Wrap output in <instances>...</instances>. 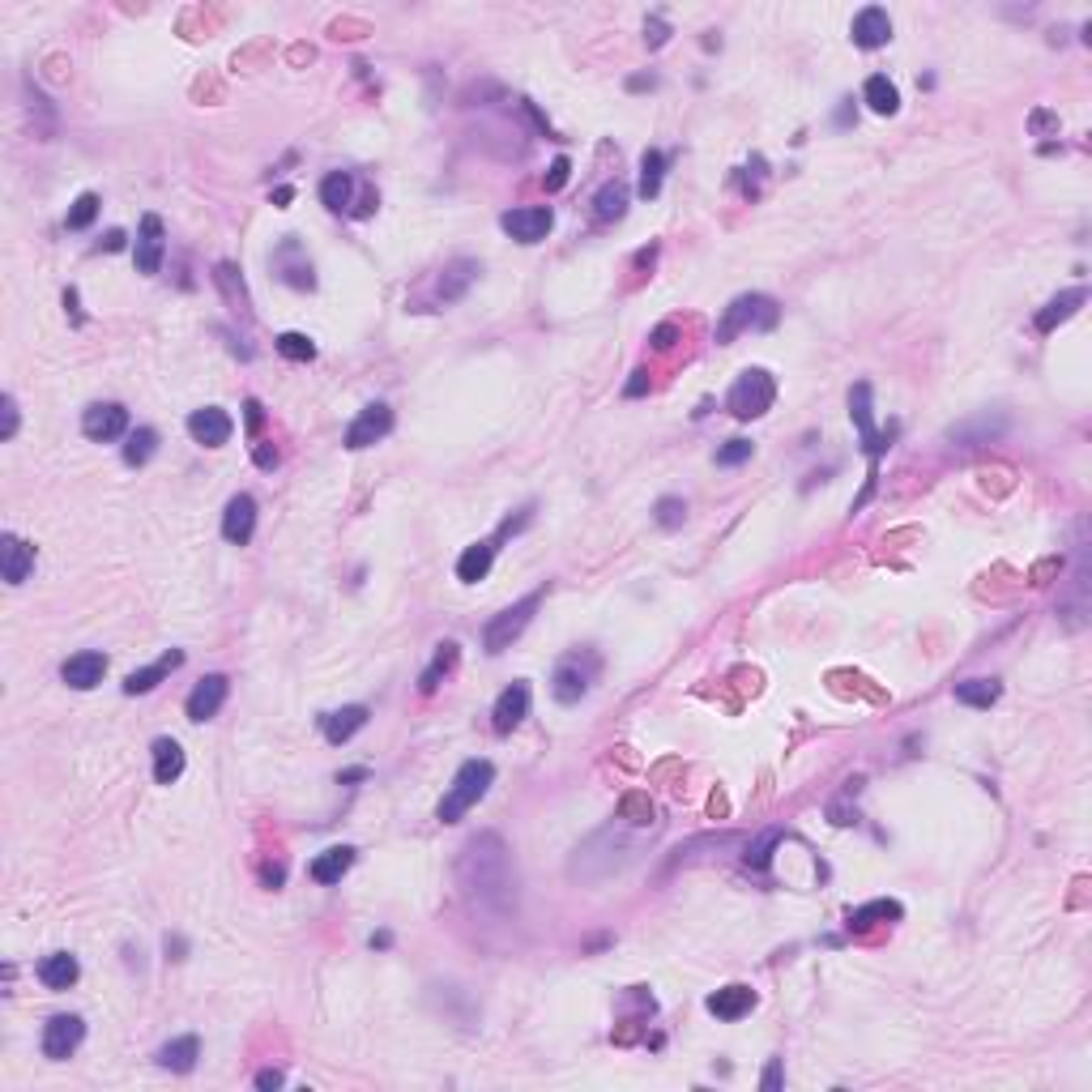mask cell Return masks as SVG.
Masks as SVG:
<instances>
[{
	"instance_id": "6da1fadb",
	"label": "cell",
	"mask_w": 1092,
	"mask_h": 1092,
	"mask_svg": "<svg viewBox=\"0 0 1092 1092\" xmlns=\"http://www.w3.org/2000/svg\"><path fill=\"white\" fill-rule=\"evenodd\" d=\"M457 888L478 918L504 922L517 913V866L500 832H478L457 858Z\"/></svg>"
},
{
	"instance_id": "7a4b0ae2",
	"label": "cell",
	"mask_w": 1092,
	"mask_h": 1092,
	"mask_svg": "<svg viewBox=\"0 0 1092 1092\" xmlns=\"http://www.w3.org/2000/svg\"><path fill=\"white\" fill-rule=\"evenodd\" d=\"M491 785H495V764H491V760H465V764L457 768L453 785H448V794L440 798L436 819H440V824H457L465 811L478 807V802L487 798Z\"/></svg>"
},
{
	"instance_id": "3957f363",
	"label": "cell",
	"mask_w": 1092,
	"mask_h": 1092,
	"mask_svg": "<svg viewBox=\"0 0 1092 1092\" xmlns=\"http://www.w3.org/2000/svg\"><path fill=\"white\" fill-rule=\"evenodd\" d=\"M777 299H768V295H738L726 312H721L717 320V346H730L738 333H747V329H773L777 325Z\"/></svg>"
},
{
	"instance_id": "277c9868",
	"label": "cell",
	"mask_w": 1092,
	"mask_h": 1092,
	"mask_svg": "<svg viewBox=\"0 0 1092 1092\" xmlns=\"http://www.w3.org/2000/svg\"><path fill=\"white\" fill-rule=\"evenodd\" d=\"M773 401H777V384H773V376H768L764 367H747V372L734 380L726 406H730L734 419L747 423V419H760V414L773 410Z\"/></svg>"
},
{
	"instance_id": "5b68a950",
	"label": "cell",
	"mask_w": 1092,
	"mask_h": 1092,
	"mask_svg": "<svg viewBox=\"0 0 1092 1092\" xmlns=\"http://www.w3.org/2000/svg\"><path fill=\"white\" fill-rule=\"evenodd\" d=\"M598 666H602V657L593 653V649H576V653H568L564 662L555 666L551 696H555L559 704H581V696L593 687V679H598Z\"/></svg>"
},
{
	"instance_id": "8992f818",
	"label": "cell",
	"mask_w": 1092,
	"mask_h": 1092,
	"mask_svg": "<svg viewBox=\"0 0 1092 1092\" xmlns=\"http://www.w3.org/2000/svg\"><path fill=\"white\" fill-rule=\"evenodd\" d=\"M849 419H854L858 427V436H862V448H866V457H871V465L883 457V448L892 444L896 436V423L888 431H875V410H871V384L858 380L854 389H849Z\"/></svg>"
},
{
	"instance_id": "52a82bcc",
	"label": "cell",
	"mask_w": 1092,
	"mask_h": 1092,
	"mask_svg": "<svg viewBox=\"0 0 1092 1092\" xmlns=\"http://www.w3.org/2000/svg\"><path fill=\"white\" fill-rule=\"evenodd\" d=\"M538 602H542V589H538V593H525V598H521L517 606L500 610V615H495V619L487 623V632H483V640H487V653H504V649H512V640H517V636L529 628V619H534Z\"/></svg>"
},
{
	"instance_id": "ba28073f",
	"label": "cell",
	"mask_w": 1092,
	"mask_h": 1092,
	"mask_svg": "<svg viewBox=\"0 0 1092 1092\" xmlns=\"http://www.w3.org/2000/svg\"><path fill=\"white\" fill-rule=\"evenodd\" d=\"M82 431L94 444L120 440V436H128V410L120 406V401H94V406L82 414Z\"/></svg>"
},
{
	"instance_id": "9c48e42d",
	"label": "cell",
	"mask_w": 1092,
	"mask_h": 1092,
	"mask_svg": "<svg viewBox=\"0 0 1092 1092\" xmlns=\"http://www.w3.org/2000/svg\"><path fill=\"white\" fill-rule=\"evenodd\" d=\"M82 1041H86V1020L82 1016H64L60 1011V1016H52L43 1024V1054L52 1058V1063H64Z\"/></svg>"
},
{
	"instance_id": "30bf717a",
	"label": "cell",
	"mask_w": 1092,
	"mask_h": 1092,
	"mask_svg": "<svg viewBox=\"0 0 1092 1092\" xmlns=\"http://www.w3.org/2000/svg\"><path fill=\"white\" fill-rule=\"evenodd\" d=\"M163 256H167V227L158 214H146L137 227V244H133L137 273H158L163 269Z\"/></svg>"
},
{
	"instance_id": "8fae6325",
	"label": "cell",
	"mask_w": 1092,
	"mask_h": 1092,
	"mask_svg": "<svg viewBox=\"0 0 1092 1092\" xmlns=\"http://www.w3.org/2000/svg\"><path fill=\"white\" fill-rule=\"evenodd\" d=\"M500 227H504V235L517 239V244H538V239H546V231L555 227V214H551V205H525V210H508L500 218Z\"/></svg>"
},
{
	"instance_id": "7c38bea8",
	"label": "cell",
	"mask_w": 1092,
	"mask_h": 1092,
	"mask_svg": "<svg viewBox=\"0 0 1092 1092\" xmlns=\"http://www.w3.org/2000/svg\"><path fill=\"white\" fill-rule=\"evenodd\" d=\"M393 431V410L384 406V401H372V406H363L359 410V419L346 427V448H372L376 440H384Z\"/></svg>"
},
{
	"instance_id": "4fadbf2b",
	"label": "cell",
	"mask_w": 1092,
	"mask_h": 1092,
	"mask_svg": "<svg viewBox=\"0 0 1092 1092\" xmlns=\"http://www.w3.org/2000/svg\"><path fill=\"white\" fill-rule=\"evenodd\" d=\"M227 692H231V683H227V674H205V679L192 687V696H188V721H210L218 717V709L227 704Z\"/></svg>"
},
{
	"instance_id": "5bb4252c",
	"label": "cell",
	"mask_w": 1092,
	"mask_h": 1092,
	"mask_svg": "<svg viewBox=\"0 0 1092 1092\" xmlns=\"http://www.w3.org/2000/svg\"><path fill=\"white\" fill-rule=\"evenodd\" d=\"M231 431H235L231 414L218 410V406H205V410H192L188 414V436L197 440V444H205V448H222V444L231 440Z\"/></svg>"
},
{
	"instance_id": "9a60e30c",
	"label": "cell",
	"mask_w": 1092,
	"mask_h": 1092,
	"mask_svg": "<svg viewBox=\"0 0 1092 1092\" xmlns=\"http://www.w3.org/2000/svg\"><path fill=\"white\" fill-rule=\"evenodd\" d=\"M529 683H512V687H504L500 692V700H495V709H491V726H495V734H512L521 726V721L529 717Z\"/></svg>"
},
{
	"instance_id": "2e32d148",
	"label": "cell",
	"mask_w": 1092,
	"mask_h": 1092,
	"mask_svg": "<svg viewBox=\"0 0 1092 1092\" xmlns=\"http://www.w3.org/2000/svg\"><path fill=\"white\" fill-rule=\"evenodd\" d=\"M103 674H107V657L99 649H82V653H73L69 662L60 666V679L77 687V692H90V687H99L103 683Z\"/></svg>"
},
{
	"instance_id": "e0dca14e",
	"label": "cell",
	"mask_w": 1092,
	"mask_h": 1092,
	"mask_svg": "<svg viewBox=\"0 0 1092 1092\" xmlns=\"http://www.w3.org/2000/svg\"><path fill=\"white\" fill-rule=\"evenodd\" d=\"M367 717H372L367 713V704H346V709H333V713L320 717V734H325L333 747H342L367 726Z\"/></svg>"
},
{
	"instance_id": "ac0fdd59",
	"label": "cell",
	"mask_w": 1092,
	"mask_h": 1092,
	"mask_svg": "<svg viewBox=\"0 0 1092 1092\" xmlns=\"http://www.w3.org/2000/svg\"><path fill=\"white\" fill-rule=\"evenodd\" d=\"M256 534V500L252 495H235L222 512V538L235 542V546H248Z\"/></svg>"
},
{
	"instance_id": "d6986e66",
	"label": "cell",
	"mask_w": 1092,
	"mask_h": 1092,
	"mask_svg": "<svg viewBox=\"0 0 1092 1092\" xmlns=\"http://www.w3.org/2000/svg\"><path fill=\"white\" fill-rule=\"evenodd\" d=\"M1007 431V419L1003 414H977V419H965V423H956L952 431H947V440L952 444H960V448H982V444H990V440H999Z\"/></svg>"
},
{
	"instance_id": "ffe728a7",
	"label": "cell",
	"mask_w": 1092,
	"mask_h": 1092,
	"mask_svg": "<svg viewBox=\"0 0 1092 1092\" xmlns=\"http://www.w3.org/2000/svg\"><path fill=\"white\" fill-rule=\"evenodd\" d=\"M849 35H854V43L866 47V52L883 47V43L892 39V18H888V9H879V5L862 9L858 18H854V26H849Z\"/></svg>"
},
{
	"instance_id": "44dd1931",
	"label": "cell",
	"mask_w": 1092,
	"mask_h": 1092,
	"mask_svg": "<svg viewBox=\"0 0 1092 1092\" xmlns=\"http://www.w3.org/2000/svg\"><path fill=\"white\" fill-rule=\"evenodd\" d=\"M478 273H483V265L478 261H470V256H461V261H453V265H444V273H440V282H436V303H457L465 291H470L474 286V278Z\"/></svg>"
},
{
	"instance_id": "7402d4cb",
	"label": "cell",
	"mask_w": 1092,
	"mask_h": 1092,
	"mask_svg": "<svg viewBox=\"0 0 1092 1092\" xmlns=\"http://www.w3.org/2000/svg\"><path fill=\"white\" fill-rule=\"evenodd\" d=\"M704 1007L713 1011L717 1020H743L751 1007H756V990L751 986H721V990H713L709 999H704Z\"/></svg>"
},
{
	"instance_id": "603a6c76",
	"label": "cell",
	"mask_w": 1092,
	"mask_h": 1092,
	"mask_svg": "<svg viewBox=\"0 0 1092 1092\" xmlns=\"http://www.w3.org/2000/svg\"><path fill=\"white\" fill-rule=\"evenodd\" d=\"M175 666H184V653H180V649H167L154 666H141V670L128 674V679H124V696H146V692H154V687L163 683Z\"/></svg>"
},
{
	"instance_id": "cb8c5ba5",
	"label": "cell",
	"mask_w": 1092,
	"mask_h": 1092,
	"mask_svg": "<svg viewBox=\"0 0 1092 1092\" xmlns=\"http://www.w3.org/2000/svg\"><path fill=\"white\" fill-rule=\"evenodd\" d=\"M1084 303H1088V291H1084V286H1071V291L1054 295V299L1046 303V308L1037 312V320H1033V325H1037V333H1054L1058 325H1063V320H1071L1075 312H1080Z\"/></svg>"
},
{
	"instance_id": "d4e9b609",
	"label": "cell",
	"mask_w": 1092,
	"mask_h": 1092,
	"mask_svg": "<svg viewBox=\"0 0 1092 1092\" xmlns=\"http://www.w3.org/2000/svg\"><path fill=\"white\" fill-rule=\"evenodd\" d=\"M0 568H5L9 585H22L30 576V568H35V546L22 542L18 534H5L0 538Z\"/></svg>"
},
{
	"instance_id": "484cf974",
	"label": "cell",
	"mask_w": 1092,
	"mask_h": 1092,
	"mask_svg": "<svg viewBox=\"0 0 1092 1092\" xmlns=\"http://www.w3.org/2000/svg\"><path fill=\"white\" fill-rule=\"evenodd\" d=\"M77 977H82V965H77L73 952H52V956L39 960V982L47 990H69Z\"/></svg>"
},
{
	"instance_id": "4316f807",
	"label": "cell",
	"mask_w": 1092,
	"mask_h": 1092,
	"mask_svg": "<svg viewBox=\"0 0 1092 1092\" xmlns=\"http://www.w3.org/2000/svg\"><path fill=\"white\" fill-rule=\"evenodd\" d=\"M491 564H495V538H491V542H474V546H465L461 559H457V581H465V585L487 581Z\"/></svg>"
},
{
	"instance_id": "83f0119b",
	"label": "cell",
	"mask_w": 1092,
	"mask_h": 1092,
	"mask_svg": "<svg viewBox=\"0 0 1092 1092\" xmlns=\"http://www.w3.org/2000/svg\"><path fill=\"white\" fill-rule=\"evenodd\" d=\"M184 747L175 738H154V781L158 785H175L184 777Z\"/></svg>"
},
{
	"instance_id": "f1b7e54d",
	"label": "cell",
	"mask_w": 1092,
	"mask_h": 1092,
	"mask_svg": "<svg viewBox=\"0 0 1092 1092\" xmlns=\"http://www.w3.org/2000/svg\"><path fill=\"white\" fill-rule=\"evenodd\" d=\"M350 866H355V849H350V845H333V849H325L320 858H312V879L329 888V883L342 879Z\"/></svg>"
},
{
	"instance_id": "f546056e",
	"label": "cell",
	"mask_w": 1092,
	"mask_h": 1092,
	"mask_svg": "<svg viewBox=\"0 0 1092 1092\" xmlns=\"http://www.w3.org/2000/svg\"><path fill=\"white\" fill-rule=\"evenodd\" d=\"M862 99L866 107L875 111V116H896L901 111V90H896L888 77L875 73V77H866V86H862Z\"/></svg>"
},
{
	"instance_id": "4dcf8cb0",
	"label": "cell",
	"mask_w": 1092,
	"mask_h": 1092,
	"mask_svg": "<svg viewBox=\"0 0 1092 1092\" xmlns=\"http://www.w3.org/2000/svg\"><path fill=\"white\" fill-rule=\"evenodd\" d=\"M158 1058V1067H167V1071H192L197 1067V1058H201V1041L197 1037H175V1041H167L163 1050L154 1054Z\"/></svg>"
},
{
	"instance_id": "1f68e13d",
	"label": "cell",
	"mask_w": 1092,
	"mask_h": 1092,
	"mask_svg": "<svg viewBox=\"0 0 1092 1092\" xmlns=\"http://www.w3.org/2000/svg\"><path fill=\"white\" fill-rule=\"evenodd\" d=\"M623 214H628V184H623V180L602 184L598 197H593V218H598V222H619Z\"/></svg>"
},
{
	"instance_id": "d6a6232c",
	"label": "cell",
	"mask_w": 1092,
	"mask_h": 1092,
	"mask_svg": "<svg viewBox=\"0 0 1092 1092\" xmlns=\"http://www.w3.org/2000/svg\"><path fill=\"white\" fill-rule=\"evenodd\" d=\"M350 197H355V175L350 171H329L325 180H320V201H325V210H333V214L350 210Z\"/></svg>"
},
{
	"instance_id": "836d02e7",
	"label": "cell",
	"mask_w": 1092,
	"mask_h": 1092,
	"mask_svg": "<svg viewBox=\"0 0 1092 1092\" xmlns=\"http://www.w3.org/2000/svg\"><path fill=\"white\" fill-rule=\"evenodd\" d=\"M999 696H1003V683L999 679H965V683H956V700L969 704V709H990Z\"/></svg>"
},
{
	"instance_id": "e575fe53",
	"label": "cell",
	"mask_w": 1092,
	"mask_h": 1092,
	"mask_svg": "<svg viewBox=\"0 0 1092 1092\" xmlns=\"http://www.w3.org/2000/svg\"><path fill=\"white\" fill-rule=\"evenodd\" d=\"M901 913H905L901 901H871L862 909H849V930H871L879 922H896Z\"/></svg>"
},
{
	"instance_id": "d590c367",
	"label": "cell",
	"mask_w": 1092,
	"mask_h": 1092,
	"mask_svg": "<svg viewBox=\"0 0 1092 1092\" xmlns=\"http://www.w3.org/2000/svg\"><path fill=\"white\" fill-rule=\"evenodd\" d=\"M666 163H670V158L662 150H645V154H640V197H645V201H653L657 192H662Z\"/></svg>"
},
{
	"instance_id": "8d00e7d4",
	"label": "cell",
	"mask_w": 1092,
	"mask_h": 1092,
	"mask_svg": "<svg viewBox=\"0 0 1092 1092\" xmlns=\"http://www.w3.org/2000/svg\"><path fill=\"white\" fill-rule=\"evenodd\" d=\"M158 453V431L154 427H137V431H128L124 436V465H146L150 457Z\"/></svg>"
},
{
	"instance_id": "74e56055",
	"label": "cell",
	"mask_w": 1092,
	"mask_h": 1092,
	"mask_svg": "<svg viewBox=\"0 0 1092 1092\" xmlns=\"http://www.w3.org/2000/svg\"><path fill=\"white\" fill-rule=\"evenodd\" d=\"M453 666H457V645H453V640H444V645H436V657H431V666L423 670L419 692H423V696H431V692H436V687H440V679H444V674L453 670Z\"/></svg>"
},
{
	"instance_id": "f35d334b",
	"label": "cell",
	"mask_w": 1092,
	"mask_h": 1092,
	"mask_svg": "<svg viewBox=\"0 0 1092 1092\" xmlns=\"http://www.w3.org/2000/svg\"><path fill=\"white\" fill-rule=\"evenodd\" d=\"M278 355L282 359H291V363H312L316 359V342L308 333H278Z\"/></svg>"
},
{
	"instance_id": "ab89813d",
	"label": "cell",
	"mask_w": 1092,
	"mask_h": 1092,
	"mask_svg": "<svg viewBox=\"0 0 1092 1092\" xmlns=\"http://www.w3.org/2000/svg\"><path fill=\"white\" fill-rule=\"evenodd\" d=\"M99 210H103L99 192H82V197H77V201L69 205V218H64V227H69V231H86L90 222L99 218Z\"/></svg>"
},
{
	"instance_id": "60d3db41",
	"label": "cell",
	"mask_w": 1092,
	"mask_h": 1092,
	"mask_svg": "<svg viewBox=\"0 0 1092 1092\" xmlns=\"http://www.w3.org/2000/svg\"><path fill=\"white\" fill-rule=\"evenodd\" d=\"M214 282L222 286V295H227L231 303H239V312H248V291H244V278H239V269L231 261H222L214 269Z\"/></svg>"
},
{
	"instance_id": "b9f144b4",
	"label": "cell",
	"mask_w": 1092,
	"mask_h": 1092,
	"mask_svg": "<svg viewBox=\"0 0 1092 1092\" xmlns=\"http://www.w3.org/2000/svg\"><path fill=\"white\" fill-rule=\"evenodd\" d=\"M653 521L662 525V529H679L687 521V504L679 500V495H662L657 508H653Z\"/></svg>"
},
{
	"instance_id": "7bdbcfd3",
	"label": "cell",
	"mask_w": 1092,
	"mask_h": 1092,
	"mask_svg": "<svg viewBox=\"0 0 1092 1092\" xmlns=\"http://www.w3.org/2000/svg\"><path fill=\"white\" fill-rule=\"evenodd\" d=\"M751 453H756L751 440H730L717 448V465H743V461H751Z\"/></svg>"
},
{
	"instance_id": "ee69618b",
	"label": "cell",
	"mask_w": 1092,
	"mask_h": 1092,
	"mask_svg": "<svg viewBox=\"0 0 1092 1092\" xmlns=\"http://www.w3.org/2000/svg\"><path fill=\"white\" fill-rule=\"evenodd\" d=\"M777 841H781V832H777V828H773V832H764L760 845L747 854V866H751V871H764L768 858H773V845H777Z\"/></svg>"
},
{
	"instance_id": "f6af8a7d",
	"label": "cell",
	"mask_w": 1092,
	"mask_h": 1092,
	"mask_svg": "<svg viewBox=\"0 0 1092 1092\" xmlns=\"http://www.w3.org/2000/svg\"><path fill=\"white\" fill-rule=\"evenodd\" d=\"M568 171H572V163H568L564 154H559L555 163H551V171H546V180H542L546 192H559V188H564V184H568Z\"/></svg>"
},
{
	"instance_id": "bcb514c9",
	"label": "cell",
	"mask_w": 1092,
	"mask_h": 1092,
	"mask_svg": "<svg viewBox=\"0 0 1092 1092\" xmlns=\"http://www.w3.org/2000/svg\"><path fill=\"white\" fill-rule=\"evenodd\" d=\"M0 410H5V427H0V440H13V436H18V401L5 397V401H0Z\"/></svg>"
},
{
	"instance_id": "7dc6e473",
	"label": "cell",
	"mask_w": 1092,
	"mask_h": 1092,
	"mask_svg": "<svg viewBox=\"0 0 1092 1092\" xmlns=\"http://www.w3.org/2000/svg\"><path fill=\"white\" fill-rule=\"evenodd\" d=\"M244 419H248V431L256 436V431H261V423H265V406H261V401H256V397H248V401H244Z\"/></svg>"
},
{
	"instance_id": "c3c4849f",
	"label": "cell",
	"mask_w": 1092,
	"mask_h": 1092,
	"mask_svg": "<svg viewBox=\"0 0 1092 1092\" xmlns=\"http://www.w3.org/2000/svg\"><path fill=\"white\" fill-rule=\"evenodd\" d=\"M645 39H649V47H662V43L670 39V26H666L662 18H653V22H645Z\"/></svg>"
},
{
	"instance_id": "681fc988",
	"label": "cell",
	"mask_w": 1092,
	"mask_h": 1092,
	"mask_svg": "<svg viewBox=\"0 0 1092 1092\" xmlns=\"http://www.w3.org/2000/svg\"><path fill=\"white\" fill-rule=\"evenodd\" d=\"M1029 124H1033V133H1050V128L1058 133V116H1054V111H1033Z\"/></svg>"
},
{
	"instance_id": "f907efd6",
	"label": "cell",
	"mask_w": 1092,
	"mask_h": 1092,
	"mask_svg": "<svg viewBox=\"0 0 1092 1092\" xmlns=\"http://www.w3.org/2000/svg\"><path fill=\"white\" fill-rule=\"evenodd\" d=\"M781 1080H785V1075H781V1058H773V1063H768V1071H764V1080H760V1088H764V1092H777Z\"/></svg>"
},
{
	"instance_id": "816d5d0a",
	"label": "cell",
	"mask_w": 1092,
	"mask_h": 1092,
	"mask_svg": "<svg viewBox=\"0 0 1092 1092\" xmlns=\"http://www.w3.org/2000/svg\"><path fill=\"white\" fill-rule=\"evenodd\" d=\"M252 461L261 465V470H273V465H278V448L273 444H256V453H252Z\"/></svg>"
},
{
	"instance_id": "f5cc1de1",
	"label": "cell",
	"mask_w": 1092,
	"mask_h": 1092,
	"mask_svg": "<svg viewBox=\"0 0 1092 1092\" xmlns=\"http://www.w3.org/2000/svg\"><path fill=\"white\" fill-rule=\"evenodd\" d=\"M282 1084H286V1075H282V1071H261V1075H256V1088H261V1092H269V1088H282Z\"/></svg>"
},
{
	"instance_id": "db71d44e",
	"label": "cell",
	"mask_w": 1092,
	"mask_h": 1092,
	"mask_svg": "<svg viewBox=\"0 0 1092 1092\" xmlns=\"http://www.w3.org/2000/svg\"><path fill=\"white\" fill-rule=\"evenodd\" d=\"M645 389H649V372H632V380H628V397H645Z\"/></svg>"
},
{
	"instance_id": "11a10c76",
	"label": "cell",
	"mask_w": 1092,
	"mask_h": 1092,
	"mask_svg": "<svg viewBox=\"0 0 1092 1092\" xmlns=\"http://www.w3.org/2000/svg\"><path fill=\"white\" fill-rule=\"evenodd\" d=\"M184 952H188V943H184L180 935H175V939L167 935V956H171V960H184Z\"/></svg>"
},
{
	"instance_id": "9f6ffc18",
	"label": "cell",
	"mask_w": 1092,
	"mask_h": 1092,
	"mask_svg": "<svg viewBox=\"0 0 1092 1092\" xmlns=\"http://www.w3.org/2000/svg\"><path fill=\"white\" fill-rule=\"evenodd\" d=\"M99 248H107V252H120V248H124V231H107V239H103Z\"/></svg>"
},
{
	"instance_id": "6f0895ef",
	"label": "cell",
	"mask_w": 1092,
	"mask_h": 1092,
	"mask_svg": "<svg viewBox=\"0 0 1092 1092\" xmlns=\"http://www.w3.org/2000/svg\"><path fill=\"white\" fill-rule=\"evenodd\" d=\"M670 337H674V325H662V329H657V333H653V342H657V346H662V350H666V346H670Z\"/></svg>"
},
{
	"instance_id": "680465c9",
	"label": "cell",
	"mask_w": 1092,
	"mask_h": 1092,
	"mask_svg": "<svg viewBox=\"0 0 1092 1092\" xmlns=\"http://www.w3.org/2000/svg\"><path fill=\"white\" fill-rule=\"evenodd\" d=\"M389 943H393L389 930H380V935H372V947H389Z\"/></svg>"
}]
</instances>
